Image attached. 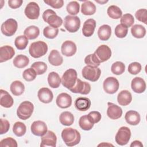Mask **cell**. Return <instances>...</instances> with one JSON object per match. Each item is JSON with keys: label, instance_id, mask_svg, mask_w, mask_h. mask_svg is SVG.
Instances as JSON below:
<instances>
[{"label": "cell", "instance_id": "33", "mask_svg": "<svg viewBox=\"0 0 147 147\" xmlns=\"http://www.w3.org/2000/svg\"><path fill=\"white\" fill-rule=\"evenodd\" d=\"M29 63V58L23 55H19L15 57L13 63L14 65L18 68H22L26 67Z\"/></svg>", "mask_w": 147, "mask_h": 147}, {"label": "cell", "instance_id": "5", "mask_svg": "<svg viewBox=\"0 0 147 147\" xmlns=\"http://www.w3.org/2000/svg\"><path fill=\"white\" fill-rule=\"evenodd\" d=\"M34 110L33 103L29 101H24L18 106L17 110V114L19 118L26 120L29 118Z\"/></svg>", "mask_w": 147, "mask_h": 147}, {"label": "cell", "instance_id": "47", "mask_svg": "<svg viewBox=\"0 0 147 147\" xmlns=\"http://www.w3.org/2000/svg\"><path fill=\"white\" fill-rule=\"evenodd\" d=\"M128 28L122 24L118 25L115 28V34L118 38H123L126 36Z\"/></svg>", "mask_w": 147, "mask_h": 147}, {"label": "cell", "instance_id": "51", "mask_svg": "<svg viewBox=\"0 0 147 147\" xmlns=\"http://www.w3.org/2000/svg\"><path fill=\"white\" fill-rule=\"evenodd\" d=\"M0 146L1 147L4 146H10V147H17V141L11 137H7L2 140L0 141Z\"/></svg>", "mask_w": 147, "mask_h": 147}, {"label": "cell", "instance_id": "40", "mask_svg": "<svg viewBox=\"0 0 147 147\" xmlns=\"http://www.w3.org/2000/svg\"><path fill=\"white\" fill-rule=\"evenodd\" d=\"M79 126L84 130H91L93 126L94 125L92 123L89 119L87 118V115H84L82 116L79 120Z\"/></svg>", "mask_w": 147, "mask_h": 147}, {"label": "cell", "instance_id": "18", "mask_svg": "<svg viewBox=\"0 0 147 147\" xmlns=\"http://www.w3.org/2000/svg\"><path fill=\"white\" fill-rule=\"evenodd\" d=\"M56 105L61 109H66L71 106L72 104L71 96L65 92L58 95L56 100Z\"/></svg>", "mask_w": 147, "mask_h": 147}, {"label": "cell", "instance_id": "10", "mask_svg": "<svg viewBox=\"0 0 147 147\" xmlns=\"http://www.w3.org/2000/svg\"><path fill=\"white\" fill-rule=\"evenodd\" d=\"M118 80L114 77H108L103 82V87L104 91L109 94L115 93L119 88Z\"/></svg>", "mask_w": 147, "mask_h": 147}, {"label": "cell", "instance_id": "43", "mask_svg": "<svg viewBox=\"0 0 147 147\" xmlns=\"http://www.w3.org/2000/svg\"><path fill=\"white\" fill-rule=\"evenodd\" d=\"M125 70V65L121 61H116L114 63L111 67V72L117 75H121Z\"/></svg>", "mask_w": 147, "mask_h": 147}, {"label": "cell", "instance_id": "4", "mask_svg": "<svg viewBox=\"0 0 147 147\" xmlns=\"http://www.w3.org/2000/svg\"><path fill=\"white\" fill-rule=\"evenodd\" d=\"M77 76V72L74 69L70 68L66 70L61 78L63 86L69 90L73 88L76 83Z\"/></svg>", "mask_w": 147, "mask_h": 147}, {"label": "cell", "instance_id": "55", "mask_svg": "<svg viewBox=\"0 0 147 147\" xmlns=\"http://www.w3.org/2000/svg\"><path fill=\"white\" fill-rule=\"evenodd\" d=\"M131 147H133V146H137V147H142L143 145L141 143V141H138V140H135L133 142H131V144L130 145Z\"/></svg>", "mask_w": 147, "mask_h": 147}, {"label": "cell", "instance_id": "27", "mask_svg": "<svg viewBox=\"0 0 147 147\" xmlns=\"http://www.w3.org/2000/svg\"><path fill=\"white\" fill-rule=\"evenodd\" d=\"M48 61L51 65L54 66H59L62 64L63 59L57 50L53 49L51 51L49 55Z\"/></svg>", "mask_w": 147, "mask_h": 147}, {"label": "cell", "instance_id": "38", "mask_svg": "<svg viewBox=\"0 0 147 147\" xmlns=\"http://www.w3.org/2000/svg\"><path fill=\"white\" fill-rule=\"evenodd\" d=\"M28 44V39L25 36H19L17 37L14 41L16 48L19 50H23L26 48Z\"/></svg>", "mask_w": 147, "mask_h": 147}, {"label": "cell", "instance_id": "19", "mask_svg": "<svg viewBox=\"0 0 147 147\" xmlns=\"http://www.w3.org/2000/svg\"><path fill=\"white\" fill-rule=\"evenodd\" d=\"M15 55L13 48L9 45H5L0 48V62L3 63L11 59Z\"/></svg>", "mask_w": 147, "mask_h": 147}, {"label": "cell", "instance_id": "37", "mask_svg": "<svg viewBox=\"0 0 147 147\" xmlns=\"http://www.w3.org/2000/svg\"><path fill=\"white\" fill-rule=\"evenodd\" d=\"M26 131L25 125L21 122H16L13 127V131L14 134L18 137L24 136Z\"/></svg>", "mask_w": 147, "mask_h": 147}, {"label": "cell", "instance_id": "28", "mask_svg": "<svg viewBox=\"0 0 147 147\" xmlns=\"http://www.w3.org/2000/svg\"><path fill=\"white\" fill-rule=\"evenodd\" d=\"M96 11V6L93 2L90 1H85L81 6V12L86 16H91Z\"/></svg>", "mask_w": 147, "mask_h": 147}, {"label": "cell", "instance_id": "46", "mask_svg": "<svg viewBox=\"0 0 147 147\" xmlns=\"http://www.w3.org/2000/svg\"><path fill=\"white\" fill-rule=\"evenodd\" d=\"M36 75L37 74L36 71L32 68H29L25 69L22 74L23 78L28 82H30L34 80L36 78Z\"/></svg>", "mask_w": 147, "mask_h": 147}, {"label": "cell", "instance_id": "9", "mask_svg": "<svg viewBox=\"0 0 147 147\" xmlns=\"http://www.w3.org/2000/svg\"><path fill=\"white\" fill-rule=\"evenodd\" d=\"M17 28V22L14 19L9 18L2 24L1 30L3 34L6 36H11L16 33Z\"/></svg>", "mask_w": 147, "mask_h": 147}, {"label": "cell", "instance_id": "23", "mask_svg": "<svg viewBox=\"0 0 147 147\" xmlns=\"http://www.w3.org/2000/svg\"><path fill=\"white\" fill-rule=\"evenodd\" d=\"M125 119L126 122L130 125H137L140 122V114L134 110H129L126 112L125 115Z\"/></svg>", "mask_w": 147, "mask_h": 147}, {"label": "cell", "instance_id": "15", "mask_svg": "<svg viewBox=\"0 0 147 147\" xmlns=\"http://www.w3.org/2000/svg\"><path fill=\"white\" fill-rule=\"evenodd\" d=\"M57 137L56 134L52 131L49 130L42 136H41V142L40 146L55 147L56 145Z\"/></svg>", "mask_w": 147, "mask_h": 147}, {"label": "cell", "instance_id": "41", "mask_svg": "<svg viewBox=\"0 0 147 147\" xmlns=\"http://www.w3.org/2000/svg\"><path fill=\"white\" fill-rule=\"evenodd\" d=\"M32 68L36 72L37 75H42L44 74L47 69V65L42 61H37L34 63L32 65Z\"/></svg>", "mask_w": 147, "mask_h": 147}, {"label": "cell", "instance_id": "29", "mask_svg": "<svg viewBox=\"0 0 147 147\" xmlns=\"http://www.w3.org/2000/svg\"><path fill=\"white\" fill-rule=\"evenodd\" d=\"M111 34V27L108 25H103L99 28L98 36L100 40L102 41L108 40Z\"/></svg>", "mask_w": 147, "mask_h": 147}, {"label": "cell", "instance_id": "26", "mask_svg": "<svg viewBox=\"0 0 147 147\" xmlns=\"http://www.w3.org/2000/svg\"><path fill=\"white\" fill-rule=\"evenodd\" d=\"M75 106L77 110L81 111H85L90 107L91 101L88 98L79 97L76 99Z\"/></svg>", "mask_w": 147, "mask_h": 147}, {"label": "cell", "instance_id": "53", "mask_svg": "<svg viewBox=\"0 0 147 147\" xmlns=\"http://www.w3.org/2000/svg\"><path fill=\"white\" fill-rule=\"evenodd\" d=\"M10 127V123L5 119H1V130L0 134H3L7 133Z\"/></svg>", "mask_w": 147, "mask_h": 147}, {"label": "cell", "instance_id": "34", "mask_svg": "<svg viewBox=\"0 0 147 147\" xmlns=\"http://www.w3.org/2000/svg\"><path fill=\"white\" fill-rule=\"evenodd\" d=\"M131 33L133 36L135 38H141L145 36L146 29L142 25L136 24L131 27Z\"/></svg>", "mask_w": 147, "mask_h": 147}, {"label": "cell", "instance_id": "2", "mask_svg": "<svg viewBox=\"0 0 147 147\" xmlns=\"http://www.w3.org/2000/svg\"><path fill=\"white\" fill-rule=\"evenodd\" d=\"M47 51V44L42 41H38L32 43L29 48V54L34 58H39L45 55Z\"/></svg>", "mask_w": 147, "mask_h": 147}, {"label": "cell", "instance_id": "22", "mask_svg": "<svg viewBox=\"0 0 147 147\" xmlns=\"http://www.w3.org/2000/svg\"><path fill=\"white\" fill-rule=\"evenodd\" d=\"M96 27V21L94 19L90 18L87 20L83 24L82 28L83 34L85 37L91 36L95 30Z\"/></svg>", "mask_w": 147, "mask_h": 147}, {"label": "cell", "instance_id": "30", "mask_svg": "<svg viewBox=\"0 0 147 147\" xmlns=\"http://www.w3.org/2000/svg\"><path fill=\"white\" fill-rule=\"evenodd\" d=\"M48 82L49 86L53 88H58L61 83V79L59 74L55 72H51L48 76Z\"/></svg>", "mask_w": 147, "mask_h": 147}, {"label": "cell", "instance_id": "17", "mask_svg": "<svg viewBox=\"0 0 147 147\" xmlns=\"http://www.w3.org/2000/svg\"><path fill=\"white\" fill-rule=\"evenodd\" d=\"M76 49L77 48L76 44L73 41L69 40L64 41L61 47L62 54L67 57L72 56L75 55L76 52Z\"/></svg>", "mask_w": 147, "mask_h": 147}, {"label": "cell", "instance_id": "50", "mask_svg": "<svg viewBox=\"0 0 147 147\" xmlns=\"http://www.w3.org/2000/svg\"><path fill=\"white\" fill-rule=\"evenodd\" d=\"M141 70V65L138 62H133L128 67V71L131 75L138 74Z\"/></svg>", "mask_w": 147, "mask_h": 147}, {"label": "cell", "instance_id": "39", "mask_svg": "<svg viewBox=\"0 0 147 147\" xmlns=\"http://www.w3.org/2000/svg\"><path fill=\"white\" fill-rule=\"evenodd\" d=\"M84 63L87 65L92 67H98L100 64L94 53L87 55L84 59Z\"/></svg>", "mask_w": 147, "mask_h": 147}, {"label": "cell", "instance_id": "36", "mask_svg": "<svg viewBox=\"0 0 147 147\" xmlns=\"http://www.w3.org/2000/svg\"><path fill=\"white\" fill-rule=\"evenodd\" d=\"M107 13L108 16L113 19H119L122 14L121 9L115 5L110 6L107 9Z\"/></svg>", "mask_w": 147, "mask_h": 147}, {"label": "cell", "instance_id": "6", "mask_svg": "<svg viewBox=\"0 0 147 147\" xmlns=\"http://www.w3.org/2000/svg\"><path fill=\"white\" fill-rule=\"evenodd\" d=\"M82 74L84 79L91 82H96L100 76L101 71L98 67L86 65L82 69Z\"/></svg>", "mask_w": 147, "mask_h": 147}, {"label": "cell", "instance_id": "31", "mask_svg": "<svg viewBox=\"0 0 147 147\" xmlns=\"http://www.w3.org/2000/svg\"><path fill=\"white\" fill-rule=\"evenodd\" d=\"M10 91L15 96H20L22 95L25 90V86L23 83L19 80L13 82L10 85Z\"/></svg>", "mask_w": 147, "mask_h": 147}, {"label": "cell", "instance_id": "42", "mask_svg": "<svg viewBox=\"0 0 147 147\" xmlns=\"http://www.w3.org/2000/svg\"><path fill=\"white\" fill-rule=\"evenodd\" d=\"M59 33L58 28H53L50 26H46L43 30L44 36L49 39H53L55 38Z\"/></svg>", "mask_w": 147, "mask_h": 147}, {"label": "cell", "instance_id": "44", "mask_svg": "<svg viewBox=\"0 0 147 147\" xmlns=\"http://www.w3.org/2000/svg\"><path fill=\"white\" fill-rule=\"evenodd\" d=\"M67 11L71 15H76L78 14L80 9V5L76 1H71L67 5Z\"/></svg>", "mask_w": 147, "mask_h": 147}, {"label": "cell", "instance_id": "14", "mask_svg": "<svg viewBox=\"0 0 147 147\" xmlns=\"http://www.w3.org/2000/svg\"><path fill=\"white\" fill-rule=\"evenodd\" d=\"M32 133L37 136L41 137L47 132V126L46 123L41 121H34L31 125Z\"/></svg>", "mask_w": 147, "mask_h": 147}, {"label": "cell", "instance_id": "35", "mask_svg": "<svg viewBox=\"0 0 147 147\" xmlns=\"http://www.w3.org/2000/svg\"><path fill=\"white\" fill-rule=\"evenodd\" d=\"M24 36H25L28 39L33 40L36 38L39 34L40 30L38 27L34 25H32L26 28L24 32Z\"/></svg>", "mask_w": 147, "mask_h": 147}, {"label": "cell", "instance_id": "1", "mask_svg": "<svg viewBox=\"0 0 147 147\" xmlns=\"http://www.w3.org/2000/svg\"><path fill=\"white\" fill-rule=\"evenodd\" d=\"M61 138L66 145L73 146L80 142L81 137L77 130L71 127H67L63 130Z\"/></svg>", "mask_w": 147, "mask_h": 147}, {"label": "cell", "instance_id": "49", "mask_svg": "<svg viewBox=\"0 0 147 147\" xmlns=\"http://www.w3.org/2000/svg\"><path fill=\"white\" fill-rule=\"evenodd\" d=\"M87 116L89 121L93 124L99 122L102 117L100 113L96 111H92L90 112L87 115Z\"/></svg>", "mask_w": 147, "mask_h": 147}, {"label": "cell", "instance_id": "24", "mask_svg": "<svg viewBox=\"0 0 147 147\" xmlns=\"http://www.w3.org/2000/svg\"><path fill=\"white\" fill-rule=\"evenodd\" d=\"M1 97H0V104L3 107L9 108L11 107L14 103L13 99L11 96L5 90L1 89Z\"/></svg>", "mask_w": 147, "mask_h": 147}, {"label": "cell", "instance_id": "20", "mask_svg": "<svg viewBox=\"0 0 147 147\" xmlns=\"http://www.w3.org/2000/svg\"><path fill=\"white\" fill-rule=\"evenodd\" d=\"M131 87L134 92L141 94L144 92L146 90V83L142 78L136 77L131 80Z\"/></svg>", "mask_w": 147, "mask_h": 147}, {"label": "cell", "instance_id": "52", "mask_svg": "<svg viewBox=\"0 0 147 147\" xmlns=\"http://www.w3.org/2000/svg\"><path fill=\"white\" fill-rule=\"evenodd\" d=\"M44 2L54 9H60L64 5L63 0H47L44 1Z\"/></svg>", "mask_w": 147, "mask_h": 147}, {"label": "cell", "instance_id": "8", "mask_svg": "<svg viewBox=\"0 0 147 147\" xmlns=\"http://www.w3.org/2000/svg\"><path fill=\"white\" fill-rule=\"evenodd\" d=\"M130 137L131 131L130 129L126 126L121 127L115 135V142L118 145H125L129 142Z\"/></svg>", "mask_w": 147, "mask_h": 147}, {"label": "cell", "instance_id": "25", "mask_svg": "<svg viewBox=\"0 0 147 147\" xmlns=\"http://www.w3.org/2000/svg\"><path fill=\"white\" fill-rule=\"evenodd\" d=\"M117 100L118 103L121 106H127L129 105L132 100L131 93L127 90H122L118 95Z\"/></svg>", "mask_w": 147, "mask_h": 147}, {"label": "cell", "instance_id": "7", "mask_svg": "<svg viewBox=\"0 0 147 147\" xmlns=\"http://www.w3.org/2000/svg\"><path fill=\"white\" fill-rule=\"evenodd\" d=\"M64 26L70 33L76 32L80 26V20L77 16L68 15L64 18Z\"/></svg>", "mask_w": 147, "mask_h": 147}, {"label": "cell", "instance_id": "13", "mask_svg": "<svg viewBox=\"0 0 147 147\" xmlns=\"http://www.w3.org/2000/svg\"><path fill=\"white\" fill-rule=\"evenodd\" d=\"M69 90L74 93H79L83 95H87L89 94L91 91V86L88 83L83 82L78 78L75 85Z\"/></svg>", "mask_w": 147, "mask_h": 147}, {"label": "cell", "instance_id": "54", "mask_svg": "<svg viewBox=\"0 0 147 147\" xmlns=\"http://www.w3.org/2000/svg\"><path fill=\"white\" fill-rule=\"evenodd\" d=\"M22 2V0H9L8 1V5L11 9H17L21 6Z\"/></svg>", "mask_w": 147, "mask_h": 147}, {"label": "cell", "instance_id": "3", "mask_svg": "<svg viewBox=\"0 0 147 147\" xmlns=\"http://www.w3.org/2000/svg\"><path fill=\"white\" fill-rule=\"evenodd\" d=\"M42 18L44 21L48 23L50 26L57 28L63 24V20L58 16L55 11L51 9L46 10L42 14Z\"/></svg>", "mask_w": 147, "mask_h": 147}, {"label": "cell", "instance_id": "56", "mask_svg": "<svg viewBox=\"0 0 147 147\" xmlns=\"http://www.w3.org/2000/svg\"><path fill=\"white\" fill-rule=\"evenodd\" d=\"M95 1L99 3H100V4H104V3H106L108 2V1H97V0H95Z\"/></svg>", "mask_w": 147, "mask_h": 147}, {"label": "cell", "instance_id": "48", "mask_svg": "<svg viewBox=\"0 0 147 147\" xmlns=\"http://www.w3.org/2000/svg\"><path fill=\"white\" fill-rule=\"evenodd\" d=\"M136 18L140 22L147 24V10L145 9H141L138 10L135 14Z\"/></svg>", "mask_w": 147, "mask_h": 147}, {"label": "cell", "instance_id": "12", "mask_svg": "<svg viewBox=\"0 0 147 147\" xmlns=\"http://www.w3.org/2000/svg\"><path fill=\"white\" fill-rule=\"evenodd\" d=\"M100 63H103L109 60L111 56V51L106 45H100L94 52Z\"/></svg>", "mask_w": 147, "mask_h": 147}, {"label": "cell", "instance_id": "21", "mask_svg": "<svg viewBox=\"0 0 147 147\" xmlns=\"http://www.w3.org/2000/svg\"><path fill=\"white\" fill-rule=\"evenodd\" d=\"M39 100L44 103H49L51 102L53 98V95L52 91L47 87L40 88L37 94Z\"/></svg>", "mask_w": 147, "mask_h": 147}, {"label": "cell", "instance_id": "45", "mask_svg": "<svg viewBox=\"0 0 147 147\" xmlns=\"http://www.w3.org/2000/svg\"><path fill=\"white\" fill-rule=\"evenodd\" d=\"M120 22L121 23V24L128 28L129 27H130L133 25L134 22V19L131 14L126 13L122 16Z\"/></svg>", "mask_w": 147, "mask_h": 147}, {"label": "cell", "instance_id": "16", "mask_svg": "<svg viewBox=\"0 0 147 147\" xmlns=\"http://www.w3.org/2000/svg\"><path fill=\"white\" fill-rule=\"evenodd\" d=\"M108 109L107 110V116L112 119H117L122 116V110L117 105L111 102H108Z\"/></svg>", "mask_w": 147, "mask_h": 147}, {"label": "cell", "instance_id": "32", "mask_svg": "<svg viewBox=\"0 0 147 147\" xmlns=\"http://www.w3.org/2000/svg\"><path fill=\"white\" fill-rule=\"evenodd\" d=\"M59 120L63 125L70 126L74 122V117L71 113L69 111H64L60 114Z\"/></svg>", "mask_w": 147, "mask_h": 147}, {"label": "cell", "instance_id": "11", "mask_svg": "<svg viewBox=\"0 0 147 147\" xmlns=\"http://www.w3.org/2000/svg\"><path fill=\"white\" fill-rule=\"evenodd\" d=\"M25 16L30 20H36L40 15V7L34 2H29L26 6L24 11Z\"/></svg>", "mask_w": 147, "mask_h": 147}]
</instances>
